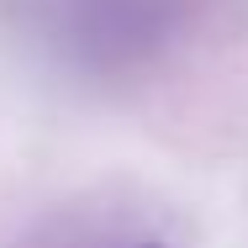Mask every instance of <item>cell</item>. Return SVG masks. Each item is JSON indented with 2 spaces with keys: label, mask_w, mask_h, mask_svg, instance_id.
<instances>
[{
  "label": "cell",
  "mask_w": 248,
  "mask_h": 248,
  "mask_svg": "<svg viewBox=\"0 0 248 248\" xmlns=\"http://www.w3.org/2000/svg\"><path fill=\"white\" fill-rule=\"evenodd\" d=\"M127 248H143V243H127Z\"/></svg>",
  "instance_id": "6da1fadb"
}]
</instances>
